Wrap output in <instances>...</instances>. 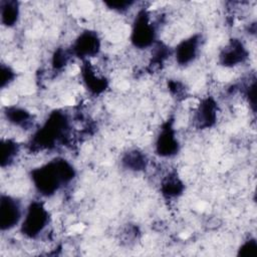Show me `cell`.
<instances>
[{
    "instance_id": "1",
    "label": "cell",
    "mask_w": 257,
    "mask_h": 257,
    "mask_svg": "<svg viewBox=\"0 0 257 257\" xmlns=\"http://www.w3.org/2000/svg\"><path fill=\"white\" fill-rule=\"evenodd\" d=\"M34 186L39 193L45 196L54 194L62 185L70 182L74 170L64 160H54L31 173Z\"/></svg>"
},
{
    "instance_id": "2",
    "label": "cell",
    "mask_w": 257,
    "mask_h": 257,
    "mask_svg": "<svg viewBox=\"0 0 257 257\" xmlns=\"http://www.w3.org/2000/svg\"><path fill=\"white\" fill-rule=\"evenodd\" d=\"M48 223V212L40 202H32L25 213L21 231L28 237L39 235Z\"/></svg>"
},
{
    "instance_id": "3",
    "label": "cell",
    "mask_w": 257,
    "mask_h": 257,
    "mask_svg": "<svg viewBox=\"0 0 257 257\" xmlns=\"http://www.w3.org/2000/svg\"><path fill=\"white\" fill-rule=\"evenodd\" d=\"M155 39V29L146 11H140L134 22L132 41L135 46L145 48L150 46Z\"/></svg>"
},
{
    "instance_id": "4",
    "label": "cell",
    "mask_w": 257,
    "mask_h": 257,
    "mask_svg": "<svg viewBox=\"0 0 257 257\" xmlns=\"http://www.w3.org/2000/svg\"><path fill=\"white\" fill-rule=\"evenodd\" d=\"M22 215L20 204L10 196L2 195L0 201V225L1 229L10 230L14 228Z\"/></svg>"
},
{
    "instance_id": "5",
    "label": "cell",
    "mask_w": 257,
    "mask_h": 257,
    "mask_svg": "<svg viewBox=\"0 0 257 257\" xmlns=\"http://www.w3.org/2000/svg\"><path fill=\"white\" fill-rule=\"evenodd\" d=\"M99 49V40L97 35L91 31H85L76 39L73 50L79 57L91 56L97 53Z\"/></svg>"
},
{
    "instance_id": "6",
    "label": "cell",
    "mask_w": 257,
    "mask_h": 257,
    "mask_svg": "<svg viewBox=\"0 0 257 257\" xmlns=\"http://www.w3.org/2000/svg\"><path fill=\"white\" fill-rule=\"evenodd\" d=\"M247 52L245 47L238 40H233L228 44L220 55L221 62L223 65L233 66L242 62L246 58Z\"/></svg>"
},
{
    "instance_id": "7",
    "label": "cell",
    "mask_w": 257,
    "mask_h": 257,
    "mask_svg": "<svg viewBox=\"0 0 257 257\" xmlns=\"http://www.w3.org/2000/svg\"><path fill=\"white\" fill-rule=\"evenodd\" d=\"M157 152L160 156L170 157L178 151V141L171 127L163 128L157 140Z\"/></svg>"
},
{
    "instance_id": "8",
    "label": "cell",
    "mask_w": 257,
    "mask_h": 257,
    "mask_svg": "<svg viewBox=\"0 0 257 257\" xmlns=\"http://www.w3.org/2000/svg\"><path fill=\"white\" fill-rule=\"evenodd\" d=\"M199 40L196 36L184 39L176 48V59L180 64L191 62L197 55Z\"/></svg>"
},
{
    "instance_id": "9",
    "label": "cell",
    "mask_w": 257,
    "mask_h": 257,
    "mask_svg": "<svg viewBox=\"0 0 257 257\" xmlns=\"http://www.w3.org/2000/svg\"><path fill=\"white\" fill-rule=\"evenodd\" d=\"M19 15L18 3L15 1H5L1 4V19L7 26H12L17 22Z\"/></svg>"
},
{
    "instance_id": "10",
    "label": "cell",
    "mask_w": 257,
    "mask_h": 257,
    "mask_svg": "<svg viewBox=\"0 0 257 257\" xmlns=\"http://www.w3.org/2000/svg\"><path fill=\"white\" fill-rule=\"evenodd\" d=\"M216 110L214 103L209 99L200 106V109L198 111V120L200 123H202L205 126L211 125L214 120H215V115H216Z\"/></svg>"
},
{
    "instance_id": "11",
    "label": "cell",
    "mask_w": 257,
    "mask_h": 257,
    "mask_svg": "<svg viewBox=\"0 0 257 257\" xmlns=\"http://www.w3.org/2000/svg\"><path fill=\"white\" fill-rule=\"evenodd\" d=\"M17 144L12 142L11 140H5L1 142V161H2V167L5 166V164L9 165V163L13 160L17 153Z\"/></svg>"
},
{
    "instance_id": "12",
    "label": "cell",
    "mask_w": 257,
    "mask_h": 257,
    "mask_svg": "<svg viewBox=\"0 0 257 257\" xmlns=\"http://www.w3.org/2000/svg\"><path fill=\"white\" fill-rule=\"evenodd\" d=\"M7 118L9 121L15 123V124H22L24 122H27L29 119V114L27 111L21 109V108H9L6 112Z\"/></svg>"
},
{
    "instance_id": "13",
    "label": "cell",
    "mask_w": 257,
    "mask_h": 257,
    "mask_svg": "<svg viewBox=\"0 0 257 257\" xmlns=\"http://www.w3.org/2000/svg\"><path fill=\"white\" fill-rule=\"evenodd\" d=\"M126 166L128 168H131L132 170H140L142 169L144 166H146V162H145V158L144 156H142L140 153L138 152H133V153H128V155L126 156V158L123 161Z\"/></svg>"
}]
</instances>
